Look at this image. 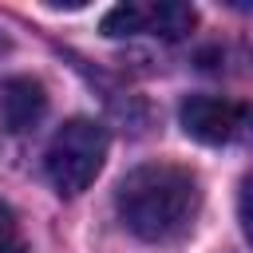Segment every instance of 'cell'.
I'll return each mask as SVG.
<instances>
[{
    "mask_svg": "<svg viewBox=\"0 0 253 253\" xmlns=\"http://www.w3.org/2000/svg\"><path fill=\"white\" fill-rule=\"evenodd\" d=\"M198 206H202L198 178L186 166H174V162L134 166L115 190L119 221L142 241H174V237H182L194 225Z\"/></svg>",
    "mask_w": 253,
    "mask_h": 253,
    "instance_id": "cell-1",
    "label": "cell"
},
{
    "mask_svg": "<svg viewBox=\"0 0 253 253\" xmlns=\"http://www.w3.org/2000/svg\"><path fill=\"white\" fill-rule=\"evenodd\" d=\"M103 158H107V130L95 119H67L47 142L43 170L55 194L75 198L99 178Z\"/></svg>",
    "mask_w": 253,
    "mask_h": 253,
    "instance_id": "cell-2",
    "label": "cell"
},
{
    "mask_svg": "<svg viewBox=\"0 0 253 253\" xmlns=\"http://www.w3.org/2000/svg\"><path fill=\"white\" fill-rule=\"evenodd\" d=\"M178 123L206 146H253V103L221 95H190L178 107Z\"/></svg>",
    "mask_w": 253,
    "mask_h": 253,
    "instance_id": "cell-3",
    "label": "cell"
},
{
    "mask_svg": "<svg viewBox=\"0 0 253 253\" xmlns=\"http://www.w3.org/2000/svg\"><path fill=\"white\" fill-rule=\"evenodd\" d=\"M198 24V12L190 4H119L103 16V36L123 40V36H162V40H182Z\"/></svg>",
    "mask_w": 253,
    "mask_h": 253,
    "instance_id": "cell-4",
    "label": "cell"
},
{
    "mask_svg": "<svg viewBox=\"0 0 253 253\" xmlns=\"http://www.w3.org/2000/svg\"><path fill=\"white\" fill-rule=\"evenodd\" d=\"M0 115H4V126L12 134H24V130H36L40 119L47 115V95L36 79L20 75V79H8L0 87Z\"/></svg>",
    "mask_w": 253,
    "mask_h": 253,
    "instance_id": "cell-5",
    "label": "cell"
},
{
    "mask_svg": "<svg viewBox=\"0 0 253 253\" xmlns=\"http://www.w3.org/2000/svg\"><path fill=\"white\" fill-rule=\"evenodd\" d=\"M0 253H24L20 221H16V213H12L8 202H0Z\"/></svg>",
    "mask_w": 253,
    "mask_h": 253,
    "instance_id": "cell-6",
    "label": "cell"
},
{
    "mask_svg": "<svg viewBox=\"0 0 253 253\" xmlns=\"http://www.w3.org/2000/svg\"><path fill=\"white\" fill-rule=\"evenodd\" d=\"M237 221H241L245 241L253 245V178H245V186H241V194H237Z\"/></svg>",
    "mask_w": 253,
    "mask_h": 253,
    "instance_id": "cell-7",
    "label": "cell"
},
{
    "mask_svg": "<svg viewBox=\"0 0 253 253\" xmlns=\"http://www.w3.org/2000/svg\"><path fill=\"white\" fill-rule=\"evenodd\" d=\"M0 51H8V40H4V32H0Z\"/></svg>",
    "mask_w": 253,
    "mask_h": 253,
    "instance_id": "cell-8",
    "label": "cell"
}]
</instances>
